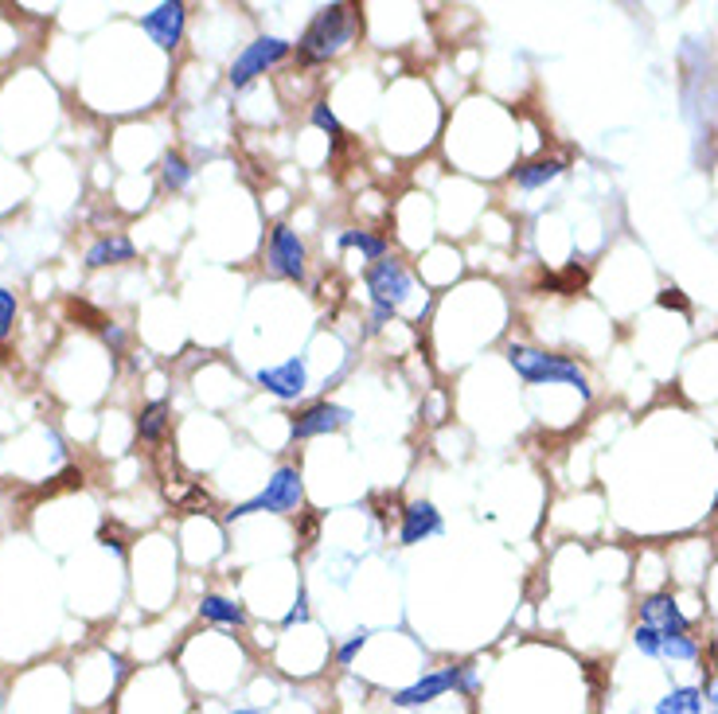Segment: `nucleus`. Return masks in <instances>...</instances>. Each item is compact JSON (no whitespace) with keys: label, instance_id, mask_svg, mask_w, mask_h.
Masks as SVG:
<instances>
[{"label":"nucleus","instance_id":"nucleus-1","mask_svg":"<svg viewBox=\"0 0 718 714\" xmlns=\"http://www.w3.org/2000/svg\"><path fill=\"white\" fill-rule=\"evenodd\" d=\"M355 32H360V12L352 4H328V9H320L317 16L308 20V28L297 39V47H293V56H297L301 66H320L328 59H337L355 39Z\"/></svg>","mask_w":718,"mask_h":714},{"label":"nucleus","instance_id":"nucleus-2","mask_svg":"<svg viewBox=\"0 0 718 714\" xmlns=\"http://www.w3.org/2000/svg\"><path fill=\"white\" fill-rule=\"evenodd\" d=\"M508 363H512V372L520 375L523 383H532V387L567 383V387H579L582 399H594L586 372H582V367L570 360V355L543 352V348H532V343H508Z\"/></svg>","mask_w":718,"mask_h":714},{"label":"nucleus","instance_id":"nucleus-3","mask_svg":"<svg viewBox=\"0 0 718 714\" xmlns=\"http://www.w3.org/2000/svg\"><path fill=\"white\" fill-rule=\"evenodd\" d=\"M301 508H305V476H301L297 464H281V469H273V476L266 481V488H261L258 496L234 504V508L227 511V523L258 516V511H270V516H297Z\"/></svg>","mask_w":718,"mask_h":714},{"label":"nucleus","instance_id":"nucleus-4","mask_svg":"<svg viewBox=\"0 0 718 714\" xmlns=\"http://www.w3.org/2000/svg\"><path fill=\"white\" fill-rule=\"evenodd\" d=\"M476 687H480V671H476V664H449V668L426 671V676L414 679L411 687L394 691L391 703L399 706V711H418V706L446 699L449 691H461V695H476Z\"/></svg>","mask_w":718,"mask_h":714},{"label":"nucleus","instance_id":"nucleus-5","mask_svg":"<svg viewBox=\"0 0 718 714\" xmlns=\"http://www.w3.org/2000/svg\"><path fill=\"white\" fill-rule=\"evenodd\" d=\"M293 56V44L281 36H258L251 39V44L234 56L231 71H227V83L234 86V90H243V86H251L258 75H266V71H273L278 63H285V59Z\"/></svg>","mask_w":718,"mask_h":714},{"label":"nucleus","instance_id":"nucleus-6","mask_svg":"<svg viewBox=\"0 0 718 714\" xmlns=\"http://www.w3.org/2000/svg\"><path fill=\"white\" fill-rule=\"evenodd\" d=\"M266 266H270L273 278L305 281L308 251H305V239H301L290 223H273L270 227V239H266Z\"/></svg>","mask_w":718,"mask_h":714},{"label":"nucleus","instance_id":"nucleus-7","mask_svg":"<svg viewBox=\"0 0 718 714\" xmlns=\"http://www.w3.org/2000/svg\"><path fill=\"white\" fill-rule=\"evenodd\" d=\"M367 281V293H372V305H387V308H399L402 301L411 298L414 293V278H411V269L402 266L399 258H379L367 266L364 274Z\"/></svg>","mask_w":718,"mask_h":714},{"label":"nucleus","instance_id":"nucleus-8","mask_svg":"<svg viewBox=\"0 0 718 714\" xmlns=\"http://www.w3.org/2000/svg\"><path fill=\"white\" fill-rule=\"evenodd\" d=\"M352 422V410L340 407V402H313V407L297 410L290 417V437L293 441H308V437H325V434H340V429Z\"/></svg>","mask_w":718,"mask_h":714},{"label":"nucleus","instance_id":"nucleus-9","mask_svg":"<svg viewBox=\"0 0 718 714\" xmlns=\"http://www.w3.org/2000/svg\"><path fill=\"white\" fill-rule=\"evenodd\" d=\"M184 28H187V4H180V0H165V4H157V9H149L141 16V32L160 51H177L184 44Z\"/></svg>","mask_w":718,"mask_h":714},{"label":"nucleus","instance_id":"nucleus-10","mask_svg":"<svg viewBox=\"0 0 718 714\" xmlns=\"http://www.w3.org/2000/svg\"><path fill=\"white\" fill-rule=\"evenodd\" d=\"M254 383H258L266 395H273L278 402H297L308 390V363L285 360V363H278V367H261V372L254 375Z\"/></svg>","mask_w":718,"mask_h":714},{"label":"nucleus","instance_id":"nucleus-11","mask_svg":"<svg viewBox=\"0 0 718 714\" xmlns=\"http://www.w3.org/2000/svg\"><path fill=\"white\" fill-rule=\"evenodd\" d=\"M641 625H653L660 637H687L691 617L676 605L672 594H648L641 602Z\"/></svg>","mask_w":718,"mask_h":714},{"label":"nucleus","instance_id":"nucleus-12","mask_svg":"<svg viewBox=\"0 0 718 714\" xmlns=\"http://www.w3.org/2000/svg\"><path fill=\"white\" fill-rule=\"evenodd\" d=\"M441 535V511L429 500H414L402 508V523H399V543L402 547H418L426 538Z\"/></svg>","mask_w":718,"mask_h":714},{"label":"nucleus","instance_id":"nucleus-13","mask_svg":"<svg viewBox=\"0 0 718 714\" xmlns=\"http://www.w3.org/2000/svg\"><path fill=\"white\" fill-rule=\"evenodd\" d=\"M137 258V251H133L130 234L113 231L106 234V239L90 242V251H86V266L90 269H106V266H122V262H133Z\"/></svg>","mask_w":718,"mask_h":714},{"label":"nucleus","instance_id":"nucleus-14","mask_svg":"<svg viewBox=\"0 0 718 714\" xmlns=\"http://www.w3.org/2000/svg\"><path fill=\"white\" fill-rule=\"evenodd\" d=\"M199 617L211 625H227V629H243L251 617H246L243 602H234V597H223V594H204L199 597Z\"/></svg>","mask_w":718,"mask_h":714},{"label":"nucleus","instance_id":"nucleus-15","mask_svg":"<svg viewBox=\"0 0 718 714\" xmlns=\"http://www.w3.org/2000/svg\"><path fill=\"white\" fill-rule=\"evenodd\" d=\"M169 426H172V407H169L165 399L149 402V407H141V414H137V437L145 441V446H157V441H165Z\"/></svg>","mask_w":718,"mask_h":714},{"label":"nucleus","instance_id":"nucleus-16","mask_svg":"<svg viewBox=\"0 0 718 714\" xmlns=\"http://www.w3.org/2000/svg\"><path fill=\"white\" fill-rule=\"evenodd\" d=\"M337 246H340V251H360L364 258H372V262H379V258H387V254H391V242H387V234L360 231V227H352V231H340Z\"/></svg>","mask_w":718,"mask_h":714},{"label":"nucleus","instance_id":"nucleus-17","mask_svg":"<svg viewBox=\"0 0 718 714\" xmlns=\"http://www.w3.org/2000/svg\"><path fill=\"white\" fill-rule=\"evenodd\" d=\"M562 177V160L555 157H543V160H527V165L515 168V184L523 187V192H535V187H547L555 184V180Z\"/></svg>","mask_w":718,"mask_h":714},{"label":"nucleus","instance_id":"nucleus-18","mask_svg":"<svg viewBox=\"0 0 718 714\" xmlns=\"http://www.w3.org/2000/svg\"><path fill=\"white\" fill-rule=\"evenodd\" d=\"M656 714H703V687H672L656 703Z\"/></svg>","mask_w":718,"mask_h":714},{"label":"nucleus","instance_id":"nucleus-19","mask_svg":"<svg viewBox=\"0 0 718 714\" xmlns=\"http://www.w3.org/2000/svg\"><path fill=\"white\" fill-rule=\"evenodd\" d=\"M192 165H187V157L184 153H177V149H169L165 157H160V180H165V187L169 192H184L187 184H192Z\"/></svg>","mask_w":718,"mask_h":714},{"label":"nucleus","instance_id":"nucleus-20","mask_svg":"<svg viewBox=\"0 0 718 714\" xmlns=\"http://www.w3.org/2000/svg\"><path fill=\"white\" fill-rule=\"evenodd\" d=\"M308 121H313V125H317L320 133H328V137L337 141V145L348 137L344 125H340V118L332 113V106H328V102H313V110H308Z\"/></svg>","mask_w":718,"mask_h":714},{"label":"nucleus","instance_id":"nucleus-21","mask_svg":"<svg viewBox=\"0 0 718 714\" xmlns=\"http://www.w3.org/2000/svg\"><path fill=\"white\" fill-rule=\"evenodd\" d=\"M660 656H668V659H695V656H699V640H695V637H664Z\"/></svg>","mask_w":718,"mask_h":714},{"label":"nucleus","instance_id":"nucleus-22","mask_svg":"<svg viewBox=\"0 0 718 714\" xmlns=\"http://www.w3.org/2000/svg\"><path fill=\"white\" fill-rule=\"evenodd\" d=\"M633 644L636 649L644 652V656H653V659H660V649H664V637L660 632L653 629V625H636L633 629Z\"/></svg>","mask_w":718,"mask_h":714},{"label":"nucleus","instance_id":"nucleus-23","mask_svg":"<svg viewBox=\"0 0 718 714\" xmlns=\"http://www.w3.org/2000/svg\"><path fill=\"white\" fill-rule=\"evenodd\" d=\"M367 637H372V632H367V629H355L352 637H348L344 644H340V649H337V664H340V668H352V664H355V656H360V652H364Z\"/></svg>","mask_w":718,"mask_h":714},{"label":"nucleus","instance_id":"nucleus-24","mask_svg":"<svg viewBox=\"0 0 718 714\" xmlns=\"http://www.w3.org/2000/svg\"><path fill=\"white\" fill-rule=\"evenodd\" d=\"M12 325H16V293L0 286V343L12 336Z\"/></svg>","mask_w":718,"mask_h":714},{"label":"nucleus","instance_id":"nucleus-25","mask_svg":"<svg viewBox=\"0 0 718 714\" xmlns=\"http://www.w3.org/2000/svg\"><path fill=\"white\" fill-rule=\"evenodd\" d=\"M308 621V590L305 585H297V602H293V609L281 617V629H293V625H305Z\"/></svg>","mask_w":718,"mask_h":714},{"label":"nucleus","instance_id":"nucleus-26","mask_svg":"<svg viewBox=\"0 0 718 714\" xmlns=\"http://www.w3.org/2000/svg\"><path fill=\"white\" fill-rule=\"evenodd\" d=\"M656 301H660V308H676V313H683V316L691 313L687 298H683V293H680V289H676V286L660 289V298H656Z\"/></svg>","mask_w":718,"mask_h":714},{"label":"nucleus","instance_id":"nucleus-27","mask_svg":"<svg viewBox=\"0 0 718 714\" xmlns=\"http://www.w3.org/2000/svg\"><path fill=\"white\" fill-rule=\"evenodd\" d=\"M98 543H102V547H113L118 550V555H125V543H122V535H118V531H110L102 523V531H98Z\"/></svg>","mask_w":718,"mask_h":714},{"label":"nucleus","instance_id":"nucleus-28","mask_svg":"<svg viewBox=\"0 0 718 714\" xmlns=\"http://www.w3.org/2000/svg\"><path fill=\"white\" fill-rule=\"evenodd\" d=\"M394 313L399 308H387V305H372V328H382V325H391Z\"/></svg>","mask_w":718,"mask_h":714},{"label":"nucleus","instance_id":"nucleus-29","mask_svg":"<svg viewBox=\"0 0 718 714\" xmlns=\"http://www.w3.org/2000/svg\"><path fill=\"white\" fill-rule=\"evenodd\" d=\"M227 714H261L258 706H234V711H227Z\"/></svg>","mask_w":718,"mask_h":714}]
</instances>
